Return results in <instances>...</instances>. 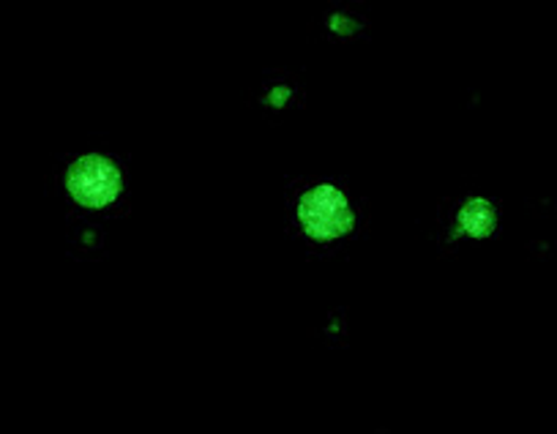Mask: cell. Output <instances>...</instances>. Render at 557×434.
<instances>
[{
  "instance_id": "1",
  "label": "cell",
  "mask_w": 557,
  "mask_h": 434,
  "mask_svg": "<svg viewBox=\"0 0 557 434\" xmlns=\"http://www.w3.org/2000/svg\"><path fill=\"white\" fill-rule=\"evenodd\" d=\"M301 222L307 233L318 240L339 238L352 227V213L345 195L334 186H318L301 202Z\"/></svg>"
},
{
  "instance_id": "3",
  "label": "cell",
  "mask_w": 557,
  "mask_h": 434,
  "mask_svg": "<svg viewBox=\"0 0 557 434\" xmlns=\"http://www.w3.org/2000/svg\"><path fill=\"white\" fill-rule=\"evenodd\" d=\"M459 224H462L465 233L475 235V238H484L492 233V224H495V211L486 200H470L468 206L459 213Z\"/></svg>"
},
{
  "instance_id": "4",
  "label": "cell",
  "mask_w": 557,
  "mask_h": 434,
  "mask_svg": "<svg viewBox=\"0 0 557 434\" xmlns=\"http://www.w3.org/2000/svg\"><path fill=\"white\" fill-rule=\"evenodd\" d=\"M285 99H287V90H276V94L271 96L273 104H282V101H285Z\"/></svg>"
},
{
  "instance_id": "2",
  "label": "cell",
  "mask_w": 557,
  "mask_h": 434,
  "mask_svg": "<svg viewBox=\"0 0 557 434\" xmlns=\"http://www.w3.org/2000/svg\"><path fill=\"white\" fill-rule=\"evenodd\" d=\"M69 191L83 206H110L117 197V191H121V175H117V170L107 159L85 157L69 173Z\"/></svg>"
}]
</instances>
